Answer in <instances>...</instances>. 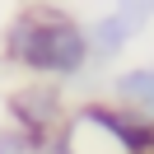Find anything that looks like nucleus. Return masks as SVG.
<instances>
[{
  "label": "nucleus",
  "mask_w": 154,
  "mask_h": 154,
  "mask_svg": "<svg viewBox=\"0 0 154 154\" xmlns=\"http://www.w3.org/2000/svg\"><path fill=\"white\" fill-rule=\"evenodd\" d=\"M5 61L14 70H28L42 79H75L89 70V42L84 23H75L56 5H28L14 10L10 28H5Z\"/></svg>",
  "instance_id": "1"
},
{
  "label": "nucleus",
  "mask_w": 154,
  "mask_h": 154,
  "mask_svg": "<svg viewBox=\"0 0 154 154\" xmlns=\"http://www.w3.org/2000/svg\"><path fill=\"white\" fill-rule=\"evenodd\" d=\"M5 107H10V122L19 126V131H28L33 140L47 149L51 131H56L61 117H66L61 79H28V84H19L10 98H5Z\"/></svg>",
  "instance_id": "2"
},
{
  "label": "nucleus",
  "mask_w": 154,
  "mask_h": 154,
  "mask_svg": "<svg viewBox=\"0 0 154 154\" xmlns=\"http://www.w3.org/2000/svg\"><path fill=\"white\" fill-rule=\"evenodd\" d=\"M145 33V19H135V14L126 10H103L94 14V19L84 23V42H89V61H117L126 47H131L135 38Z\"/></svg>",
  "instance_id": "3"
},
{
  "label": "nucleus",
  "mask_w": 154,
  "mask_h": 154,
  "mask_svg": "<svg viewBox=\"0 0 154 154\" xmlns=\"http://www.w3.org/2000/svg\"><path fill=\"white\" fill-rule=\"evenodd\" d=\"M112 103L131 107V112L154 122V66H131L112 75Z\"/></svg>",
  "instance_id": "4"
},
{
  "label": "nucleus",
  "mask_w": 154,
  "mask_h": 154,
  "mask_svg": "<svg viewBox=\"0 0 154 154\" xmlns=\"http://www.w3.org/2000/svg\"><path fill=\"white\" fill-rule=\"evenodd\" d=\"M0 154H42V145L10 122V126H0Z\"/></svg>",
  "instance_id": "5"
},
{
  "label": "nucleus",
  "mask_w": 154,
  "mask_h": 154,
  "mask_svg": "<svg viewBox=\"0 0 154 154\" xmlns=\"http://www.w3.org/2000/svg\"><path fill=\"white\" fill-rule=\"evenodd\" d=\"M112 5L126 10V14H135V19H145V23L154 19V0H112Z\"/></svg>",
  "instance_id": "6"
},
{
  "label": "nucleus",
  "mask_w": 154,
  "mask_h": 154,
  "mask_svg": "<svg viewBox=\"0 0 154 154\" xmlns=\"http://www.w3.org/2000/svg\"><path fill=\"white\" fill-rule=\"evenodd\" d=\"M149 154H154V149H149Z\"/></svg>",
  "instance_id": "7"
}]
</instances>
